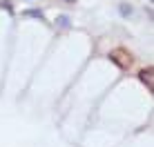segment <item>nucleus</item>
<instances>
[{"instance_id":"nucleus-1","label":"nucleus","mask_w":154,"mask_h":147,"mask_svg":"<svg viewBox=\"0 0 154 147\" xmlns=\"http://www.w3.org/2000/svg\"><path fill=\"white\" fill-rule=\"evenodd\" d=\"M109 58H112L119 67H123V69H127V67L132 65V54H127L125 49H114L112 54H109Z\"/></svg>"},{"instance_id":"nucleus-2","label":"nucleus","mask_w":154,"mask_h":147,"mask_svg":"<svg viewBox=\"0 0 154 147\" xmlns=\"http://www.w3.org/2000/svg\"><path fill=\"white\" fill-rule=\"evenodd\" d=\"M141 80L145 82L147 87H150V92L154 89V85H152V67H147V69H143V71H141Z\"/></svg>"},{"instance_id":"nucleus-3","label":"nucleus","mask_w":154,"mask_h":147,"mask_svg":"<svg viewBox=\"0 0 154 147\" xmlns=\"http://www.w3.org/2000/svg\"><path fill=\"white\" fill-rule=\"evenodd\" d=\"M56 22L60 25V27H67V25H69V18H67V16H60V18H58Z\"/></svg>"},{"instance_id":"nucleus-4","label":"nucleus","mask_w":154,"mask_h":147,"mask_svg":"<svg viewBox=\"0 0 154 147\" xmlns=\"http://www.w3.org/2000/svg\"><path fill=\"white\" fill-rule=\"evenodd\" d=\"M121 14H123V16L132 14V7H127V4H121Z\"/></svg>"},{"instance_id":"nucleus-5","label":"nucleus","mask_w":154,"mask_h":147,"mask_svg":"<svg viewBox=\"0 0 154 147\" xmlns=\"http://www.w3.org/2000/svg\"><path fill=\"white\" fill-rule=\"evenodd\" d=\"M150 2H152V0H150Z\"/></svg>"}]
</instances>
